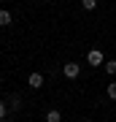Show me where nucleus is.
Wrapping results in <instances>:
<instances>
[{"instance_id": "obj_1", "label": "nucleus", "mask_w": 116, "mask_h": 122, "mask_svg": "<svg viewBox=\"0 0 116 122\" xmlns=\"http://www.w3.org/2000/svg\"><path fill=\"white\" fill-rule=\"evenodd\" d=\"M62 73L68 76V79H78V76H81V65H78V62H65V65H62Z\"/></svg>"}, {"instance_id": "obj_2", "label": "nucleus", "mask_w": 116, "mask_h": 122, "mask_svg": "<svg viewBox=\"0 0 116 122\" xmlns=\"http://www.w3.org/2000/svg\"><path fill=\"white\" fill-rule=\"evenodd\" d=\"M86 62H89L92 68H97V65H103V62H105V57H103V52H100V49H92V52L86 54Z\"/></svg>"}, {"instance_id": "obj_3", "label": "nucleus", "mask_w": 116, "mask_h": 122, "mask_svg": "<svg viewBox=\"0 0 116 122\" xmlns=\"http://www.w3.org/2000/svg\"><path fill=\"white\" fill-rule=\"evenodd\" d=\"M27 84H30L32 90L43 87V73H30V76H27Z\"/></svg>"}, {"instance_id": "obj_4", "label": "nucleus", "mask_w": 116, "mask_h": 122, "mask_svg": "<svg viewBox=\"0 0 116 122\" xmlns=\"http://www.w3.org/2000/svg\"><path fill=\"white\" fill-rule=\"evenodd\" d=\"M46 122H62V114L57 111V109H49L46 111Z\"/></svg>"}, {"instance_id": "obj_5", "label": "nucleus", "mask_w": 116, "mask_h": 122, "mask_svg": "<svg viewBox=\"0 0 116 122\" xmlns=\"http://www.w3.org/2000/svg\"><path fill=\"white\" fill-rule=\"evenodd\" d=\"M11 22H14V16L5 8H0V27H5V25H11Z\"/></svg>"}, {"instance_id": "obj_6", "label": "nucleus", "mask_w": 116, "mask_h": 122, "mask_svg": "<svg viewBox=\"0 0 116 122\" xmlns=\"http://www.w3.org/2000/svg\"><path fill=\"white\" fill-rule=\"evenodd\" d=\"M81 5H84V11H95L97 8V0H81Z\"/></svg>"}, {"instance_id": "obj_7", "label": "nucleus", "mask_w": 116, "mask_h": 122, "mask_svg": "<svg viewBox=\"0 0 116 122\" xmlns=\"http://www.w3.org/2000/svg\"><path fill=\"white\" fill-rule=\"evenodd\" d=\"M19 103H22L19 95H11V98H8V109H19Z\"/></svg>"}, {"instance_id": "obj_8", "label": "nucleus", "mask_w": 116, "mask_h": 122, "mask_svg": "<svg viewBox=\"0 0 116 122\" xmlns=\"http://www.w3.org/2000/svg\"><path fill=\"white\" fill-rule=\"evenodd\" d=\"M108 98H111V100H116V81H111V84H108Z\"/></svg>"}, {"instance_id": "obj_9", "label": "nucleus", "mask_w": 116, "mask_h": 122, "mask_svg": "<svg viewBox=\"0 0 116 122\" xmlns=\"http://www.w3.org/2000/svg\"><path fill=\"white\" fill-rule=\"evenodd\" d=\"M105 71L108 73H116V60H105Z\"/></svg>"}, {"instance_id": "obj_10", "label": "nucleus", "mask_w": 116, "mask_h": 122, "mask_svg": "<svg viewBox=\"0 0 116 122\" xmlns=\"http://www.w3.org/2000/svg\"><path fill=\"white\" fill-rule=\"evenodd\" d=\"M5 111H8V103H3V100H0V122L5 119Z\"/></svg>"}, {"instance_id": "obj_11", "label": "nucleus", "mask_w": 116, "mask_h": 122, "mask_svg": "<svg viewBox=\"0 0 116 122\" xmlns=\"http://www.w3.org/2000/svg\"><path fill=\"white\" fill-rule=\"evenodd\" d=\"M84 122H92V119H84Z\"/></svg>"}]
</instances>
